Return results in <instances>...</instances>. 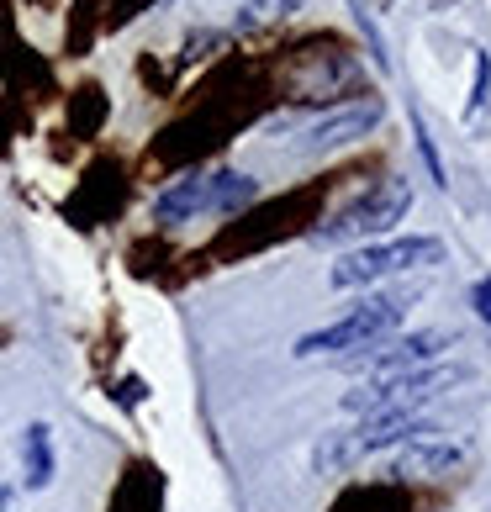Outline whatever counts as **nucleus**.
Returning <instances> with one entry per match:
<instances>
[{
  "label": "nucleus",
  "mask_w": 491,
  "mask_h": 512,
  "mask_svg": "<svg viewBox=\"0 0 491 512\" xmlns=\"http://www.w3.org/2000/svg\"><path fill=\"white\" fill-rule=\"evenodd\" d=\"M465 381V365H433V370H418L407 381H391V386H360L344 396L349 412H365V417H418L433 396L460 386Z\"/></svg>",
  "instance_id": "nucleus-5"
},
{
  "label": "nucleus",
  "mask_w": 491,
  "mask_h": 512,
  "mask_svg": "<svg viewBox=\"0 0 491 512\" xmlns=\"http://www.w3.org/2000/svg\"><path fill=\"white\" fill-rule=\"evenodd\" d=\"M254 196H259V185L249 175H233V169L212 175V212L233 217V212H243V206H254Z\"/></svg>",
  "instance_id": "nucleus-10"
},
{
  "label": "nucleus",
  "mask_w": 491,
  "mask_h": 512,
  "mask_svg": "<svg viewBox=\"0 0 491 512\" xmlns=\"http://www.w3.org/2000/svg\"><path fill=\"white\" fill-rule=\"evenodd\" d=\"M449 344H455V333H444V328H423L407 338H375L360 354H344V370L365 375L370 386H391V381H407V375L428 370Z\"/></svg>",
  "instance_id": "nucleus-2"
},
{
  "label": "nucleus",
  "mask_w": 491,
  "mask_h": 512,
  "mask_svg": "<svg viewBox=\"0 0 491 512\" xmlns=\"http://www.w3.org/2000/svg\"><path fill=\"white\" fill-rule=\"evenodd\" d=\"M159 507V481L154 470H132V476L122 481L117 502H111V512H154Z\"/></svg>",
  "instance_id": "nucleus-11"
},
{
  "label": "nucleus",
  "mask_w": 491,
  "mask_h": 512,
  "mask_svg": "<svg viewBox=\"0 0 491 512\" xmlns=\"http://www.w3.org/2000/svg\"><path fill=\"white\" fill-rule=\"evenodd\" d=\"M22 470H27V486L43 491L53 481V433L48 423H32L27 439H22Z\"/></svg>",
  "instance_id": "nucleus-9"
},
{
  "label": "nucleus",
  "mask_w": 491,
  "mask_h": 512,
  "mask_svg": "<svg viewBox=\"0 0 491 512\" xmlns=\"http://www.w3.org/2000/svg\"><path fill=\"white\" fill-rule=\"evenodd\" d=\"M381 101L365 96V101H349V106H333L323 111V117H312L307 127H301V138L296 148L301 154H323V148H338V143H354V138H365V132L381 122Z\"/></svg>",
  "instance_id": "nucleus-6"
},
{
  "label": "nucleus",
  "mask_w": 491,
  "mask_h": 512,
  "mask_svg": "<svg viewBox=\"0 0 491 512\" xmlns=\"http://www.w3.org/2000/svg\"><path fill=\"white\" fill-rule=\"evenodd\" d=\"M412 296H418V286H412V291L365 296L360 307H354L349 317H338L333 328H317V333H307V338H296V354H349V349L375 344V338H391V328L407 317Z\"/></svg>",
  "instance_id": "nucleus-1"
},
{
  "label": "nucleus",
  "mask_w": 491,
  "mask_h": 512,
  "mask_svg": "<svg viewBox=\"0 0 491 512\" xmlns=\"http://www.w3.org/2000/svg\"><path fill=\"white\" fill-rule=\"evenodd\" d=\"M460 460H465L460 444H449V439H418V444H407L402 454H396L391 476H396V481H439V476H449Z\"/></svg>",
  "instance_id": "nucleus-7"
},
{
  "label": "nucleus",
  "mask_w": 491,
  "mask_h": 512,
  "mask_svg": "<svg viewBox=\"0 0 491 512\" xmlns=\"http://www.w3.org/2000/svg\"><path fill=\"white\" fill-rule=\"evenodd\" d=\"M0 512H11V491H0Z\"/></svg>",
  "instance_id": "nucleus-17"
},
{
  "label": "nucleus",
  "mask_w": 491,
  "mask_h": 512,
  "mask_svg": "<svg viewBox=\"0 0 491 512\" xmlns=\"http://www.w3.org/2000/svg\"><path fill=\"white\" fill-rule=\"evenodd\" d=\"M101 117H106V96L96 85H85L80 96H74V132H90V127H101Z\"/></svg>",
  "instance_id": "nucleus-12"
},
{
  "label": "nucleus",
  "mask_w": 491,
  "mask_h": 512,
  "mask_svg": "<svg viewBox=\"0 0 491 512\" xmlns=\"http://www.w3.org/2000/svg\"><path fill=\"white\" fill-rule=\"evenodd\" d=\"M444 259V243L439 238H391V243H370V249H354L333 264V286L338 291H354V286H375L386 275H402V270H428V264Z\"/></svg>",
  "instance_id": "nucleus-3"
},
{
  "label": "nucleus",
  "mask_w": 491,
  "mask_h": 512,
  "mask_svg": "<svg viewBox=\"0 0 491 512\" xmlns=\"http://www.w3.org/2000/svg\"><path fill=\"white\" fill-rule=\"evenodd\" d=\"M486 96H491V59H486V53H476V90H470V122L481 117Z\"/></svg>",
  "instance_id": "nucleus-13"
},
{
  "label": "nucleus",
  "mask_w": 491,
  "mask_h": 512,
  "mask_svg": "<svg viewBox=\"0 0 491 512\" xmlns=\"http://www.w3.org/2000/svg\"><path fill=\"white\" fill-rule=\"evenodd\" d=\"M412 212V185L407 180H381L370 196H360L354 206H344L333 222H317L312 227V238L317 243H349V238H381V233H391L396 222H402Z\"/></svg>",
  "instance_id": "nucleus-4"
},
{
  "label": "nucleus",
  "mask_w": 491,
  "mask_h": 512,
  "mask_svg": "<svg viewBox=\"0 0 491 512\" xmlns=\"http://www.w3.org/2000/svg\"><path fill=\"white\" fill-rule=\"evenodd\" d=\"M122 402H127V407L143 402V381H122Z\"/></svg>",
  "instance_id": "nucleus-16"
},
{
  "label": "nucleus",
  "mask_w": 491,
  "mask_h": 512,
  "mask_svg": "<svg viewBox=\"0 0 491 512\" xmlns=\"http://www.w3.org/2000/svg\"><path fill=\"white\" fill-rule=\"evenodd\" d=\"M470 301H476V317H486V322H491V280H476Z\"/></svg>",
  "instance_id": "nucleus-14"
},
{
  "label": "nucleus",
  "mask_w": 491,
  "mask_h": 512,
  "mask_svg": "<svg viewBox=\"0 0 491 512\" xmlns=\"http://www.w3.org/2000/svg\"><path fill=\"white\" fill-rule=\"evenodd\" d=\"M143 6H148V0H117V16H111V22H117V27H122V22H127V16H138Z\"/></svg>",
  "instance_id": "nucleus-15"
},
{
  "label": "nucleus",
  "mask_w": 491,
  "mask_h": 512,
  "mask_svg": "<svg viewBox=\"0 0 491 512\" xmlns=\"http://www.w3.org/2000/svg\"><path fill=\"white\" fill-rule=\"evenodd\" d=\"M196 212H212V175H180L169 191H159L154 201V222L164 227H180L191 222Z\"/></svg>",
  "instance_id": "nucleus-8"
}]
</instances>
